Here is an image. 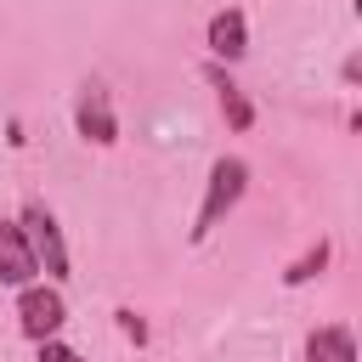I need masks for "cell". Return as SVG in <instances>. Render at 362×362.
I'll use <instances>...</instances> for the list:
<instances>
[{"label": "cell", "instance_id": "obj_1", "mask_svg": "<svg viewBox=\"0 0 362 362\" xmlns=\"http://www.w3.org/2000/svg\"><path fill=\"white\" fill-rule=\"evenodd\" d=\"M243 187H249V164L243 158H215L209 187H204V204H198V221H192V238H204L209 226H221V215L243 198Z\"/></svg>", "mask_w": 362, "mask_h": 362}, {"label": "cell", "instance_id": "obj_2", "mask_svg": "<svg viewBox=\"0 0 362 362\" xmlns=\"http://www.w3.org/2000/svg\"><path fill=\"white\" fill-rule=\"evenodd\" d=\"M23 238H28V249H34V260H40V272L51 277V283H62L68 277V243H62V226H57V215L45 209V204H23Z\"/></svg>", "mask_w": 362, "mask_h": 362}, {"label": "cell", "instance_id": "obj_3", "mask_svg": "<svg viewBox=\"0 0 362 362\" xmlns=\"http://www.w3.org/2000/svg\"><path fill=\"white\" fill-rule=\"evenodd\" d=\"M74 124H79V136H85V141H96V147H113V141H119L113 96H107V85H102V79H90V85L79 90V102H74Z\"/></svg>", "mask_w": 362, "mask_h": 362}, {"label": "cell", "instance_id": "obj_4", "mask_svg": "<svg viewBox=\"0 0 362 362\" xmlns=\"http://www.w3.org/2000/svg\"><path fill=\"white\" fill-rule=\"evenodd\" d=\"M62 317H68V305H62V294L57 288H40V283H23V300H17V322H23V334L40 345V339H51L57 328H62Z\"/></svg>", "mask_w": 362, "mask_h": 362}, {"label": "cell", "instance_id": "obj_5", "mask_svg": "<svg viewBox=\"0 0 362 362\" xmlns=\"http://www.w3.org/2000/svg\"><path fill=\"white\" fill-rule=\"evenodd\" d=\"M34 277H40V260H34L28 238H23V226H17V221H0V283L23 288V283H34Z\"/></svg>", "mask_w": 362, "mask_h": 362}, {"label": "cell", "instance_id": "obj_6", "mask_svg": "<svg viewBox=\"0 0 362 362\" xmlns=\"http://www.w3.org/2000/svg\"><path fill=\"white\" fill-rule=\"evenodd\" d=\"M209 51H215L221 62H238V57L249 51V23H243L238 6H226V11L209 17Z\"/></svg>", "mask_w": 362, "mask_h": 362}, {"label": "cell", "instance_id": "obj_7", "mask_svg": "<svg viewBox=\"0 0 362 362\" xmlns=\"http://www.w3.org/2000/svg\"><path fill=\"white\" fill-rule=\"evenodd\" d=\"M305 362H356V339L345 322H328L305 339Z\"/></svg>", "mask_w": 362, "mask_h": 362}, {"label": "cell", "instance_id": "obj_8", "mask_svg": "<svg viewBox=\"0 0 362 362\" xmlns=\"http://www.w3.org/2000/svg\"><path fill=\"white\" fill-rule=\"evenodd\" d=\"M209 85L221 90V113H226V124H232V130H249V124H255V107H249V96H243V90H238V85H232L221 68H209Z\"/></svg>", "mask_w": 362, "mask_h": 362}, {"label": "cell", "instance_id": "obj_9", "mask_svg": "<svg viewBox=\"0 0 362 362\" xmlns=\"http://www.w3.org/2000/svg\"><path fill=\"white\" fill-rule=\"evenodd\" d=\"M322 266H328V243H317L311 255H300V260H294V266L283 272V283H288V288H300V283H311V277H317Z\"/></svg>", "mask_w": 362, "mask_h": 362}, {"label": "cell", "instance_id": "obj_10", "mask_svg": "<svg viewBox=\"0 0 362 362\" xmlns=\"http://www.w3.org/2000/svg\"><path fill=\"white\" fill-rule=\"evenodd\" d=\"M40 362H79V351L57 345V334H51V339H40Z\"/></svg>", "mask_w": 362, "mask_h": 362}, {"label": "cell", "instance_id": "obj_11", "mask_svg": "<svg viewBox=\"0 0 362 362\" xmlns=\"http://www.w3.org/2000/svg\"><path fill=\"white\" fill-rule=\"evenodd\" d=\"M119 328H124V334H130V339H147V322H141V317H136V311H119Z\"/></svg>", "mask_w": 362, "mask_h": 362}]
</instances>
